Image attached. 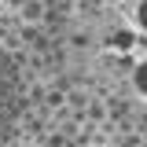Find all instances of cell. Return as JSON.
Returning <instances> with one entry per match:
<instances>
[{
    "instance_id": "1",
    "label": "cell",
    "mask_w": 147,
    "mask_h": 147,
    "mask_svg": "<svg viewBox=\"0 0 147 147\" xmlns=\"http://www.w3.org/2000/svg\"><path fill=\"white\" fill-rule=\"evenodd\" d=\"M74 70L147 114V0H118L70 40Z\"/></svg>"
},
{
    "instance_id": "2",
    "label": "cell",
    "mask_w": 147,
    "mask_h": 147,
    "mask_svg": "<svg viewBox=\"0 0 147 147\" xmlns=\"http://www.w3.org/2000/svg\"><path fill=\"white\" fill-rule=\"evenodd\" d=\"M18 110H22V81H18V66L15 59L0 48V147L4 140L15 132Z\"/></svg>"
}]
</instances>
